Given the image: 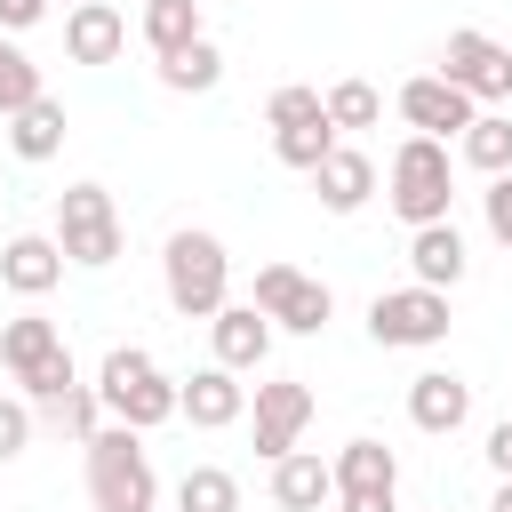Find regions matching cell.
Listing matches in <instances>:
<instances>
[{
  "label": "cell",
  "mask_w": 512,
  "mask_h": 512,
  "mask_svg": "<svg viewBox=\"0 0 512 512\" xmlns=\"http://www.w3.org/2000/svg\"><path fill=\"white\" fill-rule=\"evenodd\" d=\"M40 416H48L56 432H72V440H88V432H96V416H104V400H96V384H72V392H56V400H40Z\"/></svg>",
  "instance_id": "29"
},
{
  "label": "cell",
  "mask_w": 512,
  "mask_h": 512,
  "mask_svg": "<svg viewBox=\"0 0 512 512\" xmlns=\"http://www.w3.org/2000/svg\"><path fill=\"white\" fill-rule=\"evenodd\" d=\"M56 352H72V344H64V328H56V320H40V312H16V320L0 328V368H8L16 384H24L32 368H48Z\"/></svg>",
  "instance_id": "20"
},
{
  "label": "cell",
  "mask_w": 512,
  "mask_h": 512,
  "mask_svg": "<svg viewBox=\"0 0 512 512\" xmlns=\"http://www.w3.org/2000/svg\"><path fill=\"white\" fill-rule=\"evenodd\" d=\"M488 512H512V472L496 480V496H488Z\"/></svg>",
  "instance_id": "37"
},
{
  "label": "cell",
  "mask_w": 512,
  "mask_h": 512,
  "mask_svg": "<svg viewBox=\"0 0 512 512\" xmlns=\"http://www.w3.org/2000/svg\"><path fill=\"white\" fill-rule=\"evenodd\" d=\"M32 448V400H0V464Z\"/></svg>",
  "instance_id": "32"
},
{
  "label": "cell",
  "mask_w": 512,
  "mask_h": 512,
  "mask_svg": "<svg viewBox=\"0 0 512 512\" xmlns=\"http://www.w3.org/2000/svg\"><path fill=\"white\" fill-rule=\"evenodd\" d=\"M328 472H336V496H392L400 488V456L384 440H344Z\"/></svg>",
  "instance_id": "18"
},
{
  "label": "cell",
  "mask_w": 512,
  "mask_h": 512,
  "mask_svg": "<svg viewBox=\"0 0 512 512\" xmlns=\"http://www.w3.org/2000/svg\"><path fill=\"white\" fill-rule=\"evenodd\" d=\"M272 152H280L288 168H304V176H312V168L336 152V120H328V112H312V120H296V128H272Z\"/></svg>",
  "instance_id": "26"
},
{
  "label": "cell",
  "mask_w": 512,
  "mask_h": 512,
  "mask_svg": "<svg viewBox=\"0 0 512 512\" xmlns=\"http://www.w3.org/2000/svg\"><path fill=\"white\" fill-rule=\"evenodd\" d=\"M312 112H328V104H320V88H272V104H264V120H272V128H296V120H312Z\"/></svg>",
  "instance_id": "30"
},
{
  "label": "cell",
  "mask_w": 512,
  "mask_h": 512,
  "mask_svg": "<svg viewBox=\"0 0 512 512\" xmlns=\"http://www.w3.org/2000/svg\"><path fill=\"white\" fill-rule=\"evenodd\" d=\"M32 96H48V88H40V64H32L16 40H0V120H8V112H24Z\"/></svg>",
  "instance_id": "28"
},
{
  "label": "cell",
  "mask_w": 512,
  "mask_h": 512,
  "mask_svg": "<svg viewBox=\"0 0 512 512\" xmlns=\"http://www.w3.org/2000/svg\"><path fill=\"white\" fill-rule=\"evenodd\" d=\"M176 416H192L200 432H224V424H240V416H248V384H240V368H224V360L192 368V376L176 384Z\"/></svg>",
  "instance_id": "10"
},
{
  "label": "cell",
  "mask_w": 512,
  "mask_h": 512,
  "mask_svg": "<svg viewBox=\"0 0 512 512\" xmlns=\"http://www.w3.org/2000/svg\"><path fill=\"white\" fill-rule=\"evenodd\" d=\"M152 512H160V504H152Z\"/></svg>",
  "instance_id": "39"
},
{
  "label": "cell",
  "mask_w": 512,
  "mask_h": 512,
  "mask_svg": "<svg viewBox=\"0 0 512 512\" xmlns=\"http://www.w3.org/2000/svg\"><path fill=\"white\" fill-rule=\"evenodd\" d=\"M456 152H464L480 176H504V168H512V120H504V112H472V128L456 136Z\"/></svg>",
  "instance_id": "24"
},
{
  "label": "cell",
  "mask_w": 512,
  "mask_h": 512,
  "mask_svg": "<svg viewBox=\"0 0 512 512\" xmlns=\"http://www.w3.org/2000/svg\"><path fill=\"white\" fill-rule=\"evenodd\" d=\"M176 512H240V480H232L224 464H184Z\"/></svg>",
  "instance_id": "25"
},
{
  "label": "cell",
  "mask_w": 512,
  "mask_h": 512,
  "mask_svg": "<svg viewBox=\"0 0 512 512\" xmlns=\"http://www.w3.org/2000/svg\"><path fill=\"white\" fill-rule=\"evenodd\" d=\"M408 272L424 280V288H456L464 280V232L440 216V224H416L408 232Z\"/></svg>",
  "instance_id": "19"
},
{
  "label": "cell",
  "mask_w": 512,
  "mask_h": 512,
  "mask_svg": "<svg viewBox=\"0 0 512 512\" xmlns=\"http://www.w3.org/2000/svg\"><path fill=\"white\" fill-rule=\"evenodd\" d=\"M464 416H472V384H464L456 368L408 376V424H416V432H456Z\"/></svg>",
  "instance_id": "12"
},
{
  "label": "cell",
  "mask_w": 512,
  "mask_h": 512,
  "mask_svg": "<svg viewBox=\"0 0 512 512\" xmlns=\"http://www.w3.org/2000/svg\"><path fill=\"white\" fill-rule=\"evenodd\" d=\"M392 192V216L416 232V224H440L448 216V200H456V160H448V144L440 136H408L400 152H392V176H384Z\"/></svg>",
  "instance_id": "4"
},
{
  "label": "cell",
  "mask_w": 512,
  "mask_h": 512,
  "mask_svg": "<svg viewBox=\"0 0 512 512\" xmlns=\"http://www.w3.org/2000/svg\"><path fill=\"white\" fill-rule=\"evenodd\" d=\"M472 112H480V104H472L456 80H440V72H424V80L400 88V120H408L416 136H440V144H448V136L472 128Z\"/></svg>",
  "instance_id": "11"
},
{
  "label": "cell",
  "mask_w": 512,
  "mask_h": 512,
  "mask_svg": "<svg viewBox=\"0 0 512 512\" xmlns=\"http://www.w3.org/2000/svg\"><path fill=\"white\" fill-rule=\"evenodd\" d=\"M480 208H488V232L512 248V168L504 176H488V192H480Z\"/></svg>",
  "instance_id": "33"
},
{
  "label": "cell",
  "mask_w": 512,
  "mask_h": 512,
  "mask_svg": "<svg viewBox=\"0 0 512 512\" xmlns=\"http://www.w3.org/2000/svg\"><path fill=\"white\" fill-rule=\"evenodd\" d=\"M224 80V48L200 32L192 48H176V56H160V88H176V96H208Z\"/></svg>",
  "instance_id": "22"
},
{
  "label": "cell",
  "mask_w": 512,
  "mask_h": 512,
  "mask_svg": "<svg viewBox=\"0 0 512 512\" xmlns=\"http://www.w3.org/2000/svg\"><path fill=\"white\" fill-rule=\"evenodd\" d=\"M144 40L152 56H176L200 40V0H144Z\"/></svg>",
  "instance_id": "23"
},
{
  "label": "cell",
  "mask_w": 512,
  "mask_h": 512,
  "mask_svg": "<svg viewBox=\"0 0 512 512\" xmlns=\"http://www.w3.org/2000/svg\"><path fill=\"white\" fill-rule=\"evenodd\" d=\"M208 344H216L224 368H264V352H272V320H264L256 304H224V312H208Z\"/></svg>",
  "instance_id": "15"
},
{
  "label": "cell",
  "mask_w": 512,
  "mask_h": 512,
  "mask_svg": "<svg viewBox=\"0 0 512 512\" xmlns=\"http://www.w3.org/2000/svg\"><path fill=\"white\" fill-rule=\"evenodd\" d=\"M96 400H104V416H112V424L152 432V424H168V416H176V376H160V360H152L144 344H112V352H104V368H96Z\"/></svg>",
  "instance_id": "3"
},
{
  "label": "cell",
  "mask_w": 512,
  "mask_h": 512,
  "mask_svg": "<svg viewBox=\"0 0 512 512\" xmlns=\"http://www.w3.org/2000/svg\"><path fill=\"white\" fill-rule=\"evenodd\" d=\"M160 280H168V304L184 312V320H208V312H224L232 304V256H224V240L216 232H168V248H160Z\"/></svg>",
  "instance_id": "2"
},
{
  "label": "cell",
  "mask_w": 512,
  "mask_h": 512,
  "mask_svg": "<svg viewBox=\"0 0 512 512\" xmlns=\"http://www.w3.org/2000/svg\"><path fill=\"white\" fill-rule=\"evenodd\" d=\"M128 48V16L112 8V0H80L72 16H64V56L72 64H112Z\"/></svg>",
  "instance_id": "13"
},
{
  "label": "cell",
  "mask_w": 512,
  "mask_h": 512,
  "mask_svg": "<svg viewBox=\"0 0 512 512\" xmlns=\"http://www.w3.org/2000/svg\"><path fill=\"white\" fill-rule=\"evenodd\" d=\"M48 16V0H0V32H32Z\"/></svg>",
  "instance_id": "34"
},
{
  "label": "cell",
  "mask_w": 512,
  "mask_h": 512,
  "mask_svg": "<svg viewBox=\"0 0 512 512\" xmlns=\"http://www.w3.org/2000/svg\"><path fill=\"white\" fill-rule=\"evenodd\" d=\"M312 192H320V208H328V216H352V208H368V200H376V160H368V152H352V144H336V152L312 168Z\"/></svg>",
  "instance_id": "14"
},
{
  "label": "cell",
  "mask_w": 512,
  "mask_h": 512,
  "mask_svg": "<svg viewBox=\"0 0 512 512\" xmlns=\"http://www.w3.org/2000/svg\"><path fill=\"white\" fill-rule=\"evenodd\" d=\"M8 152L16 160H56L64 152V104L56 96H32L24 112H8Z\"/></svg>",
  "instance_id": "21"
},
{
  "label": "cell",
  "mask_w": 512,
  "mask_h": 512,
  "mask_svg": "<svg viewBox=\"0 0 512 512\" xmlns=\"http://www.w3.org/2000/svg\"><path fill=\"white\" fill-rule=\"evenodd\" d=\"M72 8H80V0H72Z\"/></svg>",
  "instance_id": "38"
},
{
  "label": "cell",
  "mask_w": 512,
  "mask_h": 512,
  "mask_svg": "<svg viewBox=\"0 0 512 512\" xmlns=\"http://www.w3.org/2000/svg\"><path fill=\"white\" fill-rule=\"evenodd\" d=\"M80 448H88V504L96 512H152L160 504V480H152L136 424H96Z\"/></svg>",
  "instance_id": "1"
},
{
  "label": "cell",
  "mask_w": 512,
  "mask_h": 512,
  "mask_svg": "<svg viewBox=\"0 0 512 512\" xmlns=\"http://www.w3.org/2000/svg\"><path fill=\"white\" fill-rule=\"evenodd\" d=\"M304 424H312V384H304V376L256 384V456H264V464L288 456V448L304 440Z\"/></svg>",
  "instance_id": "9"
},
{
  "label": "cell",
  "mask_w": 512,
  "mask_h": 512,
  "mask_svg": "<svg viewBox=\"0 0 512 512\" xmlns=\"http://www.w3.org/2000/svg\"><path fill=\"white\" fill-rule=\"evenodd\" d=\"M336 512H392V496H336Z\"/></svg>",
  "instance_id": "36"
},
{
  "label": "cell",
  "mask_w": 512,
  "mask_h": 512,
  "mask_svg": "<svg viewBox=\"0 0 512 512\" xmlns=\"http://www.w3.org/2000/svg\"><path fill=\"white\" fill-rule=\"evenodd\" d=\"M272 504L280 512H320V504H336V472L312 448H288V456H272Z\"/></svg>",
  "instance_id": "16"
},
{
  "label": "cell",
  "mask_w": 512,
  "mask_h": 512,
  "mask_svg": "<svg viewBox=\"0 0 512 512\" xmlns=\"http://www.w3.org/2000/svg\"><path fill=\"white\" fill-rule=\"evenodd\" d=\"M320 104H328V120H336V136H344V128H376V120H384V96H376L368 80H336V88H328Z\"/></svg>",
  "instance_id": "27"
},
{
  "label": "cell",
  "mask_w": 512,
  "mask_h": 512,
  "mask_svg": "<svg viewBox=\"0 0 512 512\" xmlns=\"http://www.w3.org/2000/svg\"><path fill=\"white\" fill-rule=\"evenodd\" d=\"M0 280H8L16 296H48V288L64 280V248H56L48 232H16V240L0 248Z\"/></svg>",
  "instance_id": "17"
},
{
  "label": "cell",
  "mask_w": 512,
  "mask_h": 512,
  "mask_svg": "<svg viewBox=\"0 0 512 512\" xmlns=\"http://www.w3.org/2000/svg\"><path fill=\"white\" fill-rule=\"evenodd\" d=\"M440 80H456L472 104H504V96H512V48L464 24V32H448V48H440Z\"/></svg>",
  "instance_id": "8"
},
{
  "label": "cell",
  "mask_w": 512,
  "mask_h": 512,
  "mask_svg": "<svg viewBox=\"0 0 512 512\" xmlns=\"http://www.w3.org/2000/svg\"><path fill=\"white\" fill-rule=\"evenodd\" d=\"M56 248H64V264H88V272H104L120 256V208L104 184L56 192Z\"/></svg>",
  "instance_id": "5"
},
{
  "label": "cell",
  "mask_w": 512,
  "mask_h": 512,
  "mask_svg": "<svg viewBox=\"0 0 512 512\" xmlns=\"http://www.w3.org/2000/svg\"><path fill=\"white\" fill-rule=\"evenodd\" d=\"M248 304H256L272 328H288V336H320V328H328V312H336L328 280H312V272H296V264H264Z\"/></svg>",
  "instance_id": "7"
},
{
  "label": "cell",
  "mask_w": 512,
  "mask_h": 512,
  "mask_svg": "<svg viewBox=\"0 0 512 512\" xmlns=\"http://www.w3.org/2000/svg\"><path fill=\"white\" fill-rule=\"evenodd\" d=\"M72 384H80V376H72V352H56L48 368H32V376H24V400L40 408V400H56V392H72Z\"/></svg>",
  "instance_id": "31"
},
{
  "label": "cell",
  "mask_w": 512,
  "mask_h": 512,
  "mask_svg": "<svg viewBox=\"0 0 512 512\" xmlns=\"http://www.w3.org/2000/svg\"><path fill=\"white\" fill-rule=\"evenodd\" d=\"M488 464H496V480L512 472V416H504V424H488Z\"/></svg>",
  "instance_id": "35"
},
{
  "label": "cell",
  "mask_w": 512,
  "mask_h": 512,
  "mask_svg": "<svg viewBox=\"0 0 512 512\" xmlns=\"http://www.w3.org/2000/svg\"><path fill=\"white\" fill-rule=\"evenodd\" d=\"M368 336H376V344H400V352L440 344V336H448V288H424V280L384 288V296L368 304Z\"/></svg>",
  "instance_id": "6"
}]
</instances>
